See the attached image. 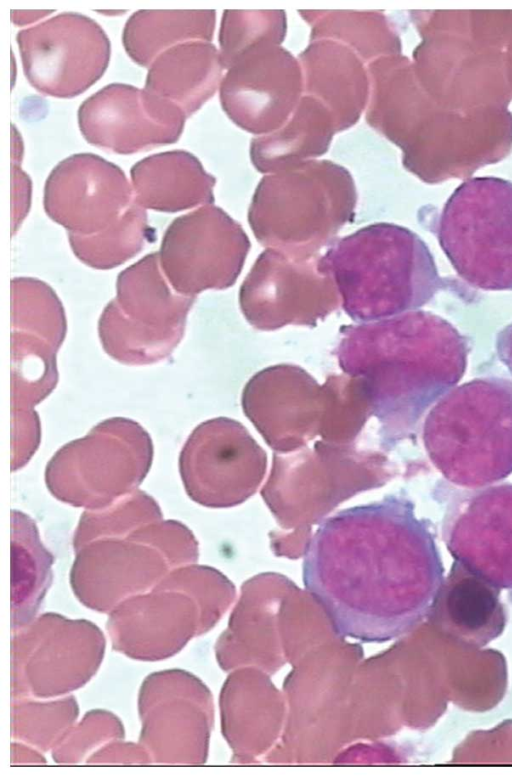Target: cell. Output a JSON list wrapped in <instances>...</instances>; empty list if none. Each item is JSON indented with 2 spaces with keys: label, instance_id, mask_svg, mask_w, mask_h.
<instances>
[{
  "label": "cell",
  "instance_id": "44dd1931",
  "mask_svg": "<svg viewBox=\"0 0 512 777\" xmlns=\"http://www.w3.org/2000/svg\"><path fill=\"white\" fill-rule=\"evenodd\" d=\"M334 133L328 109L316 98L305 95L280 129L251 142V161L262 173L296 167L324 154Z\"/></svg>",
  "mask_w": 512,
  "mask_h": 777
},
{
  "label": "cell",
  "instance_id": "52a82bcc",
  "mask_svg": "<svg viewBox=\"0 0 512 777\" xmlns=\"http://www.w3.org/2000/svg\"><path fill=\"white\" fill-rule=\"evenodd\" d=\"M439 244L469 285L512 290V184L475 179L447 201L437 226Z\"/></svg>",
  "mask_w": 512,
  "mask_h": 777
},
{
  "label": "cell",
  "instance_id": "3957f363",
  "mask_svg": "<svg viewBox=\"0 0 512 777\" xmlns=\"http://www.w3.org/2000/svg\"><path fill=\"white\" fill-rule=\"evenodd\" d=\"M319 269L356 323L418 310L447 287L424 241L399 225L376 223L332 242Z\"/></svg>",
  "mask_w": 512,
  "mask_h": 777
},
{
  "label": "cell",
  "instance_id": "e0dca14e",
  "mask_svg": "<svg viewBox=\"0 0 512 777\" xmlns=\"http://www.w3.org/2000/svg\"><path fill=\"white\" fill-rule=\"evenodd\" d=\"M500 592L499 588L454 561L427 618L457 644L482 648L498 638L507 623Z\"/></svg>",
  "mask_w": 512,
  "mask_h": 777
},
{
  "label": "cell",
  "instance_id": "2e32d148",
  "mask_svg": "<svg viewBox=\"0 0 512 777\" xmlns=\"http://www.w3.org/2000/svg\"><path fill=\"white\" fill-rule=\"evenodd\" d=\"M133 201L124 171L93 153L74 154L59 162L44 186L46 214L76 235L105 230Z\"/></svg>",
  "mask_w": 512,
  "mask_h": 777
},
{
  "label": "cell",
  "instance_id": "ac0fdd59",
  "mask_svg": "<svg viewBox=\"0 0 512 777\" xmlns=\"http://www.w3.org/2000/svg\"><path fill=\"white\" fill-rule=\"evenodd\" d=\"M306 95L330 112L335 131L354 125L370 95L364 61L348 46L328 39L312 41L299 55Z\"/></svg>",
  "mask_w": 512,
  "mask_h": 777
},
{
  "label": "cell",
  "instance_id": "f546056e",
  "mask_svg": "<svg viewBox=\"0 0 512 777\" xmlns=\"http://www.w3.org/2000/svg\"><path fill=\"white\" fill-rule=\"evenodd\" d=\"M286 31L282 10H224L219 31L220 57L227 70L244 52L264 42L280 44Z\"/></svg>",
  "mask_w": 512,
  "mask_h": 777
},
{
  "label": "cell",
  "instance_id": "cb8c5ba5",
  "mask_svg": "<svg viewBox=\"0 0 512 777\" xmlns=\"http://www.w3.org/2000/svg\"><path fill=\"white\" fill-rule=\"evenodd\" d=\"M184 332L185 325L158 328L136 322L123 313L116 299L106 305L98 321L103 350L126 365H148L166 359Z\"/></svg>",
  "mask_w": 512,
  "mask_h": 777
},
{
  "label": "cell",
  "instance_id": "7402d4cb",
  "mask_svg": "<svg viewBox=\"0 0 512 777\" xmlns=\"http://www.w3.org/2000/svg\"><path fill=\"white\" fill-rule=\"evenodd\" d=\"M116 301L130 319L153 327L186 325L196 296L175 291L167 280L159 253L147 254L119 273Z\"/></svg>",
  "mask_w": 512,
  "mask_h": 777
},
{
  "label": "cell",
  "instance_id": "484cf974",
  "mask_svg": "<svg viewBox=\"0 0 512 777\" xmlns=\"http://www.w3.org/2000/svg\"><path fill=\"white\" fill-rule=\"evenodd\" d=\"M303 11V10H302ZM312 25L311 41L328 39L352 49L364 62L400 51L398 36L377 12L303 11Z\"/></svg>",
  "mask_w": 512,
  "mask_h": 777
},
{
  "label": "cell",
  "instance_id": "7c38bea8",
  "mask_svg": "<svg viewBox=\"0 0 512 777\" xmlns=\"http://www.w3.org/2000/svg\"><path fill=\"white\" fill-rule=\"evenodd\" d=\"M249 248L240 224L210 204L175 218L163 235L158 253L172 288L196 296L207 289L231 287Z\"/></svg>",
  "mask_w": 512,
  "mask_h": 777
},
{
  "label": "cell",
  "instance_id": "d4e9b609",
  "mask_svg": "<svg viewBox=\"0 0 512 777\" xmlns=\"http://www.w3.org/2000/svg\"><path fill=\"white\" fill-rule=\"evenodd\" d=\"M57 351L40 337L11 330V417L37 414L34 406L54 390Z\"/></svg>",
  "mask_w": 512,
  "mask_h": 777
},
{
  "label": "cell",
  "instance_id": "5b68a950",
  "mask_svg": "<svg viewBox=\"0 0 512 777\" xmlns=\"http://www.w3.org/2000/svg\"><path fill=\"white\" fill-rule=\"evenodd\" d=\"M356 187L350 173L329 160H309L262 178L248 221L263 246L315 255L334 242L355 214Z\"/></svg>",
  "mask_w": 512,
  "mask_h": 777
},
{
  "label": "cell",
  "instance_id": "d6986e66",
  "mask_svg": "<svg viewBox=\"0 0 512 777\" xmlns=\"http://www.w3.org/2000/svg\"><path fill=\"white\" fill-rule=\"evenodd\" d=\"M130 176L134 201L144 209L175 213L214 202L215 177L188 151L150 155L132 166Z\"/></svg>",
  "mask_w": 512,
  "mask_h": 777
},
{
  "label": "cell",
  "instance_id": "f1b7e54d",
  "mask_svg": "<svg viewBox=\"0 0 512 777\" xmlns=\"http://www.w3.org/2000/svg\"><path fill=\"white\" fill-rule=\"evenodd\" d=\"M163 519L157 502L136 489L131 494L100 510H85L74 532L75 550L101 537L122 535L146 523Z\"/></svg>",
  "mask_w": 512,
  "mask_h": 777
},
{
  "label": "cell",
  "instance_id": "ba28073f",
  "mask_svg": "<svg viewBox=\"0 0 512 777\" xmlns=\"http://www.w3.org/2000/svg\"><path fill=\"white\" fill-rule=\"evenodd\" d=\"M350 376L328 377L323 385L302 368L280 364L255 374L243 389L246 416L278 452L302 448L327 426H337L351 396Z\"/></svg>",
  "mask_w": 512,
  "mask_h": 777
},
{
  "label": "cell",
  "instance_id": "603a6c76",
  "mask_svg": "<svg viewBox=\"0 0 512 777\" xmlns=\"http://www.w3.org/2000/svg\"><path fill=\"white\" fill-rule=\"evenodd\" d=\"M215 22L213 9H141L126 21L122 43L135 63L150 67L158 55L177 44L210 42Z\"/></svg>",
  "mask_w": 512,
  "mask_h": 777
},
{
  "label": "cell",
  "instance_id": "4fadbf2b",
  "mask_svg": "<svg viewBox=\"0 0 512 777\" xmlns=\"http://www.w3.org/2000/svg\"><path fill=\"white\" fill-rule=\"evenodd\" d=\"M301 65L279 44L264 42L244 52L220 84V102L228 117L254 134L280 129L300 102Z\"/></svg>",
  "mask_w": 512,
  "mask_h": 777
},
{
  "label": "cell",
  "instance_id": "4316f807",
  "mask_svg": "<svg viewBox=\"0 0 512 777\" xmlns=\"http://www.w3.org/2000/svg\"><path fill=\"white\" fill-rule=\"evenodd\" d=\"M74 255L85 265L108 270L136 256L147 242L155 240L146 210L135 201L105 230L92 235L68 233Z\"/></svg>",
  "mask_w": 512,
  "mask_h": 777
},
{
  "label": "cell",
  "instance_id": "4dcf8cb0",
  "mask_svg": "<svg viewBox=\"0 0 512 777\" xmlns=\"http://www.w3.org/2000/svg\"><path fill=\"white\" fill-rule=\"evenodd\" d=\"M496 352L500 361L512 374V323L497 335Z\"/></svg>",
  "mask_w": 512,
  "mask_h": 777
},
{
  "label": "cell",
  "instance_id": "83f0119b",
  "mask_svg": "<svg viewBox=\"0 0 512 777\" xmlns=\"http://www.w3.org/2000/svg\"><path fill=\"white\" fill-rule=\"evenodd\" d=\"M11 330L33 334L59 350L67 323L62 303L49 285L31 277L11 280Z\"/></svg>",
  "mask_w": 512,
  "mask_h": 777
},
{
  "label": "cell",
  "instance_id": "ffe728a7",
  "mask_svg": "<svg viewBox=\"0 0 512 777\" xmlns=\"http://www.w3.org/2000/svg\"><path fill=\"white\" fill-rule=\"evenodd\" d=\"M220 52L206 41L168 48L150 65L145 90L169 100L190 117L216 92L222 81Z\"/></svg>",
  "mask_w": 512,
  "mask_h": 777
},
{
  "label": "cell",
  "instance_id": "9a60e30c",
  "mask_svg": "<svg viewBox=\"0 0 512 777\" xmlns=\"http://www.w3.org/2000/svg\"><path fill=\"white\" fill-rule=\"evenodd\" d=\"M442 535L453 556L512 602V484L458 495L447 507Z\"/></svg>",
  "mask_w": 512,
  "mask_h": 777
},
{
  "label": "cell",
  "instance_id": "7a4b0ae2",
  "mask_svg": "<svg viewBox=\"0 0 512 777\" xmlns=\"http://www.w3.org/2000/svg\"><path fill=\"white\" fill-rule=\"evenodd\" d=\"M469 347L447 320L415 310L343 326L335 349L339 366L359 378L371 413L389 440L414 431L425 412L460 381Z\"/></svg>",
  "mask_w": 512,
  "mask_h": 777
},
{
  "label": "cell",
  "instance_id": "30bf717a",
  "mask_svg": "<svg viewBox=\"0 0 512 777\" xmlns=\"http://www.w3.org/2000/svg\"><path fill=\"white\" fill-rule=\"evenodd\" d=\"M267 467L265 451L238 421L218 417L200 423L179 455L188 497L209 508L239 505L259 488Z\"/></svg>",
  "mask_w": 512,
  "mask_h": 777
},
{
  "label": "cell",
  "instance_id": "5bb4252c",
  "mask_svg": "<svg viewBox=\"0 0 512 777\" xmlns=\"http://www.w3.org/2000/svg\"><path fill=\"white\" fill-rule=\"evenodd\" d=\"M186 118L173 102L121 83L101 88L78 109L85 140L123 155L177 142Z\"/></svg>",
  "mask_w": 512,
  "mask_h": 777
},
{
  "label": "cell",
  "instance_id": "1f68e13d",
  "mask_svg": "<svg viewBox=\"0 0 512 777\" xmlns=\"http://www.w3.org/2000/svg\"><path fill=\"white\" fill-rule=\"evenodd\" d=\"M54 10H11V20L18 26L26 25L43 18Z\"/></svg>",
  "mask_w": 512,
  "mask_h": 777
},
{
  "label": "cell",
  "instance_id": "8fae6325",
  "mask_svg": "<svg viewBox=\"0 0 512 777\" xmlns=\"http://www.w3.org/2000/svg\"><path fill=\"white\" fill-rule=\"evenodd\" d=\"M24 74L40 93L76 97L105 73L110 40L92 18L72 12L55 15L16 35Z\"/></svg>",
  "mask_w": 512,
  "mask_h": 777
},
{
  "label": "cell",
  "instance_id": "9c48e42d",
  "mask_svg": "<svg viewBox=\"0 0 512 777\" xmlns=\"http://www.w3.org/2000/svg\"><path fill=\"white\" fill-rule=\"evenodd\" d=\"M320 255L267 248L241 285V311L254 328L314 326L341 305L332 278L319 267Z\"/></svg>",
  "mask_w": 512,
  "mask_h": 777
},
{
  "label": "cell",
  "instance_id": "6da1fadb",
  "mask_svg": "<svg viewBox=\"0 0 512 777\" xmlns=\"http://www.w3.org/2000/svg\"><path fill=\"white\" fill-rule=\"evenodd\" d=\"M443 579L429 528L413 504L397 496L326 519L304 554V585L336 633L366 642L415 629Z\"/></svg>",
  "mask_w": 512,
  "mask_h": 777
},
{
  "label": "cell",
  "instance_id": "8992f818",
  "mask_svg": "<svg viewBox=\"0 0 512 777\" xmlns=\"http://www.w3.org/2000/svg\"><path fill=\"white\" fill-rule=\"evenodd\" d=\"M153 453L152 439L138 422L108 418L54 453L45 468V483L65 504L104 509L138 489Z\"/></svg>",
  "mask_w": 512,
  "mask_h": 777
},
{
  "label": "cell",
  "instance_id": "277c9868",
  "mask_svg": "<svg viewBox=\"0 0 512 777\" xmlns=\"http://www.w3.org/2000/svg\"><path fill=\"white\" fill-rule=\"evenodd\" d=\"M425 450L454 485L482 488L512 473V381L478 378L451 389L426 416Z\"/></svg>",
  "mask_w": 512,
  "mask_h": 777
}]
</instances>
